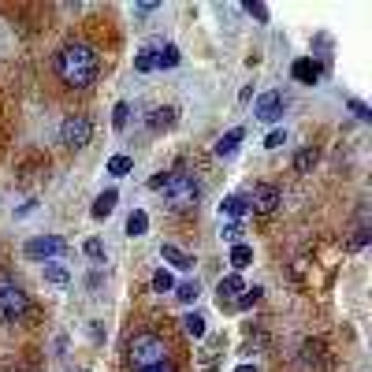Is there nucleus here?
Listing matches in <instances>:
<instances>
[{"label": "nucleus", "mask_w": 372, "mask_h": 372, "mask_svg": "<svg viewBox=\"0 0 372 372\" xmlns=\"http://www.w3.org/2000/svg\"><path fill=\"white\" fill-rule=\"evenodd\" d=\"M97 71H101V60H97V52H93L89 45L75 42V45H68V49H60V56H56V75L63 78V86L86 89V86H93Z\"/></svg>", "instance_id": "obj_1"}, {"label": "nucleus", "mask_w": 372, "mask_h": 372, "mask_svg": "<svg viewBox=\"0 0 372 372\" xmlns=\"http://www.w3.org/2000/svg\"><path fill=\"white\" fill-rule=\"evenodd\" d=\"M130 361H135V368H153L168 361V342L161 335H153V331H142V335L130 339Z\"/></svg>", "instance_id": "obj_2"}, {"label": "nucleus", "mask_w": 372, "mask_h": 372, "mask_svg": "<svg viewBox=\"0 0 372 372\" xmlns=\"http://www.w3.org/2000/svg\"><path fill=\"white\" fill-rule=\"evenodd\" d=\"M26 309H30L26 290L8 272H0V316H4L8 324H16V321H23V316H26Z\"/></svg>", "instance_id": "obj_3"}, {"label": "nucleus", "mask_w": 372, "mask_h": 372, "mask_svg": "<svg viewBox=\"0 0 372 372\" xmlns=\"http://www.w3.org/2000/svg\"><path fill=\"white\" fill-rule=\"evenodd\" d=\"M164 197H168V205L171 209H194L197 205V197H202V186H197L186 171H171L168 182H164Z\"/></svg>", "instance_id": "obj_4"}, {"label": "nucleus", "mask_w": 372, "mask_h": 372, "mask_svg": "<svg viewBox=\"0 0 372 372\" xmlns=\"http://www.w3.org/2000/svg\"><path fill=\"white\" fill-rule=\"evenodd\" d=\"M63 249H68V242L60 235H37L23 246V254H26V261H56Z\"/></svg>", "instance_id": "obj_5"}, {"label": "nucleus", "mask_w": 372, "mask_h": 372, "mask_svg": "<svg viewBox=\"0 0 372 372\" xmlns=\"http://www.w3.org/2000/svg\"><path fill=\"white\" fill-rule=\"evenodd\" d=\"M89 138H93V123L86 116H68L60 123V142L68 149H82V145H89Z\"/></svg>", "instance_id": "obj_6"}, {"label": "nucleus", "mask_w": 372, "mask_h": 372, "mask_svg": "<svg viewBox=\"0 0 372 372\" xmlns=\"http://www.w3.org/2000/svg\"><path fill=\"white\" fill-rule=\"evenodd\" d=\"M279 202H283V190H279V186H257L254 190V197H249V209L254 212H264V216H268V212H275L279 209Z\"/></svg>", "instance_id": "obj_7"}, {"label": "nucleus", "mask_w": 372, "mask_h": 372, "mask_svg": "<svg viewBox=\"0 0 372 372\" xmlns=\"http://www.w3.org/2000/svg\"><path fill=\"white\" fill-rule=\"evenodd\" d=\"M283 108H287V101H283V93H261L257 97V119H264V123H275L279 116H283Z\"/></svg>", "instance_id": "obj_8"}, {"label": "nucleus", "mask_w": 372, "mask_h": 372, "mask_svg": "<svg viewBox=\"0 0 372 372\" xmlns=\"http://www.w3.org/2000/svg\"><path fill=\"white\" fill-rule=\"evenodd\" d=\"M242 290H246L242 275H238V272H231V275H223V279H220V287H216V298H220V305H235Z\"/></svg>", "instance_id": "obj_9"}, {"label": "nucleus", "mask_w": 372, "mask_h": 372, "mask_svg": "<svg viewBox=\"0 0 372 372\" xmlns=\"http://www.w3.org/2000/svg\"><path fill=\"white\" fill-rule=\"evenodd\" d=\"M246 212H249V197H242V194H231L220 202V216H228V220H242Z\"/></svg>", "instance_id": "obj_10"}, {"label": "nucleus", "mask_w": 372, "mask_h": 372, "mask_svg": "<svg viewBox=\"0 0 372 372\" xmlns=\"http://www.w3.org/2000/svg\"><path fill=\"white\" fill-rule=\"evenodd\" d=\"M290 75H294L298 82L313 86L316 78H321V63H316V60H294V68H290Z\"/></svg>", "instance_id": "obj_11"}, {"label": "nucleus", "mask_w": 372, "mask_h": 372, "mask_svg": "<svg viewBox=\"0 0 372 372\" xmlns=\"http://www.w3.org/2000/svg\"><path fill=\"white\" fill-rule=\"evenodd\" d=\"M116 202H119V190H104L97 202H93V209H89L93 220H108L112 212H116Z\"/></svg>", "instance_id": "obj_12"}, {"label": "nucleus", "mask_w": 372, "mask_h": 372, "mask_svg": "<svg viewBox=\"0 0 372 372\" xmlns=\"http://www.w3.org/2000/svg\"><path fill=\"white\" fill-rule=\"evenodd\" d=\"M161 257L171 264V268H182V272L194 264V257H190V254H182V249H179V246H171V242H164V246H161Z\"/></svg>", "instance_id": "obj_13"}, {"label": "nucleus", "mask_w": 372, "mask_h": 372, "mask_svg": "<svg viewBox=\"0 0 372 372\" xmlns=\"http://www.w3.org/2000/svg\"><path fill=\"white\" fill-rule=\"evenodd\" d=\"M242 138H246V130L242 127H235V130H228L220 142H216V156H231L238 145H242Z\"/></svg>", "instance_id": "obj_14"}, {"label": "nucleus", "mask_w": 372, "mask_h": 372, "mask_svg": "<svg viewBox=\"0 0 372 372\" xmlns=\"http://www.w3.org/2000/svg\"><path fill=\"white\" fill-rule=\"evenodd\" d=\"M182 331H186L190 339H205V335H209V324H205L202 313H186V316H182Z\"/></svg>", "instance_id": "obj_15"}, {"label": "nucleus", "mask_w": 372, "mask_h": 372, "mask_svg": "<svg viewBox=\"0 0 372 372\" xmlns=\"http://www.w3.org/2000/svg\"><path fill=\"white\" fill-rule=\"evenodd\" d=\"M179 60H182V56H179V49H175V45H164L161 52H156V71H171Z\"/></svg>", "instance_id": "obj_16"}, {"label": "nucleus", "mask_w": 372, "mask_h": 372, "mask_svg": "<svg viewBox=\"0 0 372 372\" xmlns=\"http://www.w3.org/2000/svg\"><path fill=\"white\" fill-rule=\"evenodd\" d=\"M231 264H235V272H242L246 264H254V249H249L246 242H238L231 246Z\"/></svg>", "instance_id": "obj_17"}, {"label": "nucleus", "mask_w": 372, "mask_h": 372, "mask_svg": "<svg viewBox=\"0 0 372 372\" xmlns=\"http://www.w3.org/2000/svg\"><path fill=\"white\" fill-rule=\"evenodd\" d=\"M145 228H149V216H145L142 209H135V212L127 216V235H130V238H138V235H145Z\"/></svg>", "instance_id": "obj_18"}, {"label": "nucleus", "mask_w": 372, "mask_h": 372, "mask_svg": "<svg viewBox=\"0 0 372 372\" xmlns=\"http://www.w3.org/2000/svg\"><path fill=\"white\" fill-rule=\"evenodd\" d=\"M45 279L52 287H68L71 283V272L63 268V264H45Z\"/></svg>", "instance_id": "obj_19"}, {"label": "nucleus", "mask_w": 372, "mask_h": 372, "mask_svg": "<svg viewBox=\"0 0 372 372\" xmlns=\"http://www.w3.org/2000/svg\"><path fill=\"white\" fill-rule=\"evenodd\" d=\"M171 123H175V108H156L149 116V130H168Z\"/></svg>", "instance_id": "obj_20"}, {"label": "nucleus", "mask_w": 372, "mask_h": 372, "mask_svg": "<svg viewBox=\"0 0 372 372\" xmlns=\"http://www.w3.org/2000/svg\"><path fill=\"white\" fill-rule=\"evenodd\" d=\"M242 220H228V223H223V228H220V238H223V242H231V246H238V242H242Z\"/></svg>", "instance_id": "obj_21"}, {"label": "nucleus", "mask_w": 372, "mask_h": 372, "mask_svg": "<svg viewBox=\"0 0 372 372\" xmlns=\"http://www.w3.org/2000/svg\"><path fill=\"white\" fill-rule=\"evenodd\" d=\"M135 71H142V75L156 71V49H142L138 52V56H135Z\"/></svg>", "instance_id": "obj_22"}, {"label": "nucleus", "mask_w": 372, "mask_h": 372, "mask_svg": "<svg viewBox=\"0 0 372 372\" xmlns=\"http://www.w3.org/2000/svg\"><path fill=\"white\" fill-rule=\"evenodd\" d=\"M316 161H321V153H316L313 145H309V149H302V153L294 156V171H302V175H305V171H313Z\"/></svg>", "instance_id": "obj_23"}, {"label": "nucleus", "mask_w": 372, "mask_h": 372, "mask_svg": "<svg viewBox=\"0 0 372 372\" xmlns=\"http://www.w3.org/2000/svg\"><path fill=\"white\" fill-rule=\"evenodd\" d=\"M130 168H135V161H130V156H127V153H116V156H112V161H108V171H112V175H116V179H123V175H127V171H130Z\"/></svg>", "instance_id": "obj_24"}, {"label": "nucleus", "mask_w": 372, "mask_h": 372, "mask_svg": "<svg viewBox=\"0 0 372 372\" xmlns=\"http://www.w3.org/2000/svg\"><path fill=\"white\" fill-rule=\"evenodd\" d=\"M127 123H130V104H127V101H119L116 108H112V127H116V130H123Z\"/></svg>", "instance_id": "obj_25"}, {"label": "nucleus", "mask_w": 372, "mask_h": 372, "mask_svg": "<svg viewBox=\"0 0 372 372\" xmlns=\"http://www.w3.org/2000/svg\"><path fill=\"white\" fill-rule=\"evenodd\" d=\"M257 302H261V287H246L242 294H238V302H235V305H238V309H254Z\"/></svg>", "instance_id": "obj_26"}, {"label": "nucleus", "mask_w": 372, "mask_h": 372, "mask_svg": "<svg viewBox=\"0 0 372 372\" xmlns=\"http://www.w3.org/2000/svg\"><path fill=\"white\" fill-rule=\"evenodd\" d=\"M175 294H179V302H197V294H202V287H197L194 279H186V283H179V287H175Z\"/></svg>", "instance_id": "obj_27"}, {"label": "nucleus", "mask_w": 372, "mask_h": 372, "mask_svg": "<svg viewBox=\"0 0 372 372\" xmlns=\"http://www.w3.org/2000/svg\"><path fill=\"white\" fill-rule=\"evenodd\" d=\"M153 290H175V279H171V272L168 268H161V272H153Z\"/></svg>", "instance_id": "obj_28"}, {"label": "nucleus", "mask_w": 372, "mask_h": 372, "mask_svg": "<svg viewBox=\"0 0 372 372\" xmlns=\"http://www.w3.org/2000/svg\"><path fill=\"white\" fill-rule=\"evenodd\" d=\"M82 249H86V257H93V261H104V242H101V238H89V242H86Z\"/></svg>", "instance_id": "obj_29"}, {"label": "nucleus", "mask_w": 372, "mask_h": 372, "mask_svg": "<svg viewBox=\"0 0 372 372\" xmlns=\"http://www.w3.org/2000/svg\"><path fill=\"white\" fill-rule=\"evenodd\" d=\"M283 142H287V130H272V135L264 138V145H268V149H279Z\"/></svg>", "instance_id": "obj_30"}, {"label": "nucleus", "mask_w": 372, "mask_h": 372, "mask_svg": "<svg viewBox=\"0 0 372 372\" xmlns=\"http://www.w3.org/2000/svg\"><path fill=\"white\" fill-rule=\"evenodd\" d=\"M246 11H249L257 23H268V8H264V4H246Z\"/></svg>", "instance_id": "obj_31"}, {"label": "nucleus", "mask_w": 372, "mask_h": 372, "mask_svg": "<svg viewBox=\"0 0 372 372\" xmlns=\"http://www.w3.org/2000/svg\"><path fill=\"white\" fill-rule=\"evenodd\" d=\"M350 112H354L357 119H372V112H368V104H365V101H350Z\"/></svg>", "instance_id": "obj_32"}, {"label": "nucleus", "mask_w": 372, "mask_h": 372, "mask_svg": "<svg viewBox=\"0 0 372 372\" xmlns=\"http://www.w3.org/2000/svg\"><path fill=\"white\" fill-rule=\"evenodd\" d=\"M164 182H168V175H153L149 179V190H164Z\"/></svg>", "instance_id": "obj_33"}, {"label": "nucleus", "mask_w": 372, "mask_h": 372, "mask_svg": "<svg viewBox=\"0 0 372 372\" xmlns=\"http://www.w3.org/2000/svg\"><path fill=\"white\" fill-rule=\"evenodd\" d=\"M142 372H175V368H171L168 361H161V365H153V368H142Z\"/></svg>", "instance_id": "obj_34"}, {"label": "nucleus", "mask_w": 372, "mask_h": 372, "mask_svg": "<svg viewBox=\"0 0 372 372\" xmlns=\"http://www.w3.org/2000/svg\"><path fill=\"white\" fill-rule=\"evenodd\" d=\"M135 11H138V16H153V11H156V4H138Z\"/></svg>", "instance_id": "obj_35"}, {"label": "nucleus", "mask_w": 372, "mask_h": 372, "mask_svg": "<svg viewBox=\"0 0 372 372\" xmlns=\"http://www.w3.org/2000/svg\"><path fill=\"white\" fill-rule=\"evenodd\" d=\"M235 372H257V368H254V365H238Z\"/></svg>", "instance_id": "obj_36"}, {"label": "nucleus", "mask_w": 372, "mask_h": 372, "mask_svg": "<svg viewBox=\"0 0 372 372\" xmlns=\"http://www.w3.org/2000/svg\"><path fill=\"white\" fill-rule=\"evenodd\" d=\"M82 372H86V368H82Z\"/></svg>", "instance_id": "obj_37"}]
</instances>
